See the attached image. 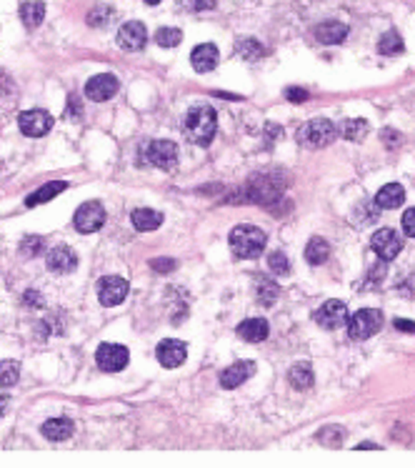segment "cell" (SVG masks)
<instances>
[{
	"mask_svg": "<svg viewBox=\"0 0 415 468\" xmlns=\"http://www.w3.org/2000/svg\"><path fill=\"white\" fill-rule=\"evenodd\" d=\"M183 131L190 143H196V145L210 143L215 131H218V115H215L213 105H208V103L193 105V108L188 110V115H185Z\"/></svg>",
	"mask_w": 415,
	"mask_h": 468,
	"instance_id": "1",
	"label": "cell"
},
{
	"mask_svg": "<svg viewBox=\"0 0 415 468\" xmlns=\"http://www.w3.org/2000/svg\"><path fill=\"white\" fill-rule=\"evenodd\" d=\"M231 248L238 258H258L265 251V233L255 226H235L231 233Z\"/></svg>",
	"mask_w": 415,
	"mask_h": 468,
	"instance_id": "2",
	"label": "cell"
},
{
	"mask_svg": "<svg viewBox=\"0 0 415 468\" xmlns=\"http://www.w3.org/2000/svg\"><path fill=\"white\" fill-rule=\"evenodd\" d=\"M140 158L155 168H163V170H170L178 161V145L173 143V140H150V143H143L140 145Z\"/></svg>",
	"mask_w": 415,
	"mask_h": 468,
	"instance_id": "3",
	"label": "cell"
},
{
	"mask_svg": "<svg viewBox=\"0 0 415 468\" xmlns=\"http://www.w3.org/2000/svg\"><path fill=\"white\" fill-rule=\"evenodd\" d=\"M335 136H338V128L326 118L310 120V123H305V126L298 131V140H300L305 148H326L328 143L335 140Z\"/></svg>",
	"mask_w": 415,
	"mask_h": 468,
	"instance_id": "4",
	"label": "cell"
},
{
	"mask_svg": "<svg viewBox=\"0 0 415 468\" xmlns=\"http://www.w3.org/2000/svg\"><path fill=\"white\" fill-rule=\"evenodd\" d=\"M380 326H383V313L375 308H363L348 319V336L353 341H368L370 336L378 333Z\"/></svg>",
	"mask_w": 415,
	"mask_h": 468,
	"instance_id": "5",
	"label": "cell"
},
{
	"mask_svg": "<svg viewBox=\"0 0 415 468\" xmlns=\"http://www.w3.org/2000/svg\"><path fill=\"white\" fill-rule=\"evenodd\" d=\"M283 183H275L273 175L258 173L248 180L245 186V198H250V203H273L280 198Z\"/></svg>",
	"mask_w": 415,
	"mask_h": 468,
	"instance_id": "6",
	"label": "cell"
},
{
	"mask_svg": "<svg viewBox=\"0 0 415 468\" xmlns=\"http://www.w3.org/2000/svg\"><path fill=\"white\" fill-rule=\"evenodd\" d=\"M73 223H75V228L80 231V233H95V231H101L103 223H105V208H103L98 200H88V203H83L75 210Z\"/></svg>",
	"mask_w": 415,
	"mask_h": 468,
	"instance_id": "7",
	"label": "cell"
},
{
	"mask_svg": "<svg viewBox=\"0 0 415 468\" xmlns=\"http://www.w3.org/2000/svg\"><path fill=\"white\" fill-rule=\"evenodd\" d=\"M95 360H98V366L101 371L105 373H118L128 366V360H131V353L125 346H118V343H103L98 353H95Z\"/></svg>",
	"mask_w": 415,
	"mask_h": 468,
	"instance_id": "8",
	"label": "cell"
},
{
	"mask_svg": "<svg viewBox=\"0 0 415 468\" xmlns=\"http://www.w3.org/2000/svg\"><path fill=\"white\" fill-rule=\"evenodd\" d=\"M370 248H373V253L380 261H393L398 253L403 251V238L393 228H380L370 238Z\"/></svg>",
	"mask_w": 415,
	"mask_h": 468,
	"instance_id": "9",
	"label": "cell"
},
{
	"mask_svg": "<svg viewBox=\"0 0 415 468\" xmlns=\"http://www.w3.org/2000/svg\"><path fill=\"white\" fill-rule=\"evenodd\" d=\"M313 319L321 328H328V330L343 328V326L348 323V306H345L343 300H326V303L315 311Z\"/></svg>",
	"mask_w": 415,
	"mask_h": 468,
	"instance_id": "10",
	"label": "cell"
},
{
	"mask_svg": "<svg viewBox=\"0 0 415 468\" xmlns=\"http://www.w3.org/2000/svg\"><path fill=\"white\" fill-rule=\"evenodd\" d=\"M128 295V281L123 276H105L98 281V298L103 306H120Z\"/></svg>",
	"mask_w": 415,
	"mask_h": 468,
	"instance_id": "11",
	"label": "cell"
},
{
	"mask_svg": "<svg viewBox=\"0 0 415 468\" xmlns=\"http://www.w3.org/2000/svg\"><path fill=\"white\" fill-rule=\"evenodd\" d=\"M18 126L20 133L28 136V138H41V136H45L53 128V118L45 110H28V113H20Z\"/></svg>",
	"mask_w": 415,
	"mask_h": 468,
	"instance_id": "12",
	"label": "cell"
},
{
	"mask_svg": "<svg viewBox=\"0 0 415 468\" xmlns=\"http://www.w3.org/2000/svg\"><path fill=\"white\" fill-rule=\"evenodd\" d=\"M115 93H118V78H115V75H108V73L95 75V78H90L88 83H85V96L93 103L110 101Z\"/></svg>",
	"mask_w": 415,
	"mask_h": 468,
	"instance_id": "13",
	"label": "cell"
},
{
	"mask_svg": "<svg viewBox=\"0 0 415 468\" xmlns=\"http://www.w3.org/2000/svg\"><path fill=\"white\" fill-rule=\"evenodd\" d=\"M148 41V30L140 20H128L118 30V45L123 50H140Z\"/></svg>",
	"mask_w": 415,
	"mask_h": 468,
	"instance_id": "14",
	"label": "cell"
},
{
	"mask_svg": "<svg viewBox=\"0 0 415 468\" xmlns=\"http://www.w3.org/2000/svg\"><path fill=\"white\" fill-rule=\"evenodd\" d=\"M155 356H158V360H161V366L178 368V366H183L185 356H188V349H185V343L178 341V338H168V341H161Z\"/></svg>",
	"mask_w": 415,
	"mask_h": 468,
	"instance_id": "15",
	"label": "cell"
},
{
	"mask_svg": "<svg viewBox=\"0 0 415 468\" xmlns=\"http://www.w3.org/2000/svg\"><path fill=\"white\" fill-rule=\"evenodd\" d=\"M48 268L53 270V273H58V276H68V273H73V270L78 268V256L75 251H71V248L60 246V248H53V251L48 253Z\"/></svg>",
	"mask_w": 415,
	"mask_h": 468,
	"instance_id": "16",
	"label": "cell"
},
{
	"mask_svg": "<svg viewBox=\"0 0 415 468\" xmlns=\"http://www.w3.org/2000/svg\"><path fill=\"white\" fill-rule=\"evenodd\" d=\"M253 373H255L253 360H235L233 366H228L226 371L220 373V383H223V388H238V386L245 383Z\"/></svg>",
	"mask_w": 415,
	"mask_h": 468,
	"instance_id": "17",
	"label": "cell"
},
{
	"mask_svg": "<svg viewBox=\"0 0 415 468\" xmlns=\"http://www.w3.org/2000/svg\"><path fill=\"white\" fill-rule=\"evenodd\" d=\"M218 60H220V53L213 43H203V45H198V48L190 53V63H193V68H196L198 73L215 71Z\"/></svg>",
	"mask_w": 415,
	"mask_h": 468,
	"instance_id": "18",
	"label": "cell"
},
{
	"mask_svg": "<svg viewBox=\"0 0 415 468\" xmlns=\"http://www.w3.org/2000/svg\"><path fill=\"white\" fill-rule=\"evenodd\" d=\"M133 228L140 231V233H150V231H158L163 226V213L158 210H150V208H138L133 210Z\"/></svg>",
	"mask_w": 415,
	"mask_h": 468,
	"instance_id": "19",
	"label": "cell"
},
{
	"mask_svg": "<svg viewBox=\"0 0 415 468\" xmlns=\"http://www.w3.org/2000/svg\"><path fill=\"white\" fill-rule=\"evenodd\" d=\"M315 38L326 43V45H338V43H343L348 38V25L338 23V20H328V23L315 28Z\"/></svg>",
	"mask_w": 415,
	"mask_h": 468,
	"instance_id": "20",
	"label": "cell"
},
{
	"mask_svg": "<svg viewBox=\"0 0 415 468\" xmlns=\"http://www.w3.org/2000/svg\"><path fill=\"white\" fill-rule=\"evenodd\" d=\"M403 200H405V191L400 183H388V186L380 188L378 196H375V205H378V208H388V210L400 208Z\"/></svg>",
	"mask_w": 415,
	"mask_h": 468,
	"instance_id": "21",
	"label": "cell"
},
{
	"mask_svg": "<svg viewBox=\"0 0 415 468\" xmlns=\"http://www.w3.org/2000/svg\"><path fill=\"white\" fill-rule=\"evenodd\" d=\"M268 333H270V328H268V321L263 319H250L238 326V336L248 343H263L268 338Z\"/></svg>",
	"mask_w": 415,
	"mask_h": 468,
	"instance_id": "22",
	"label": "cell"
},
{
	"mask_svg": "<svg viewBox=\"0 0 415 468\" xmlns=\"http://www.w3.org/2000/svg\"><path fill=\"white\" fill-rule=\"evenodd\" d=\"M68 188L66 180H50V183H45V186H41L36 193H30L28 198H25V205L28 208H36V205L41 203H48V200H53L58 193H63Z\"/></svg>",
	"mask_w": 415,
	"mask_h": 468,
	"instance_id": "23",
	"label": "cell"
},
{
	"mask_svg": "<svg viewBox=\"0 0 415 468\" xmlns=\"http://www.w3.org/2000/svg\"><path fill=\"white\" fill-rule=\"evenodd\" d=\"M41 433L48 441H68L73 436V421L68 418H53L45 421L41 428Z\"/></svg>",
	"mask_w": 415,
	"mask_h": 468,
	"instance_id": "24",
	"label": "cell"
},
{
	"mask_svg": "<svg viewBox=\"0 0 415 468\" xmlns=\"http://www.w3.org/2000/svg\"><path fill=\"white\" fill-rule=\"evenodd\" d=\"M45 18V3L43 0H25L20 6V20L25 23V28H38Z\"/></svg>",
	"mask_w": 415,
	"mask_h": 468,
	"instance_id": "25",
	"label": "cell"
},
{
	"mask_svg": "<svg viewBox=\"0 0 415 468\" xmlns=\"http://www.w3.org/2000/svg\"><path fill=\"white\" fill-rule=\"evenodd\" d=\"M328 258H330V246H328V240L310 238L308 246H305V261H308L310 265H323Z\"/></svg>",
	"mask_w": 415,
	"mask_h": 468,
	"instance_id": "26",
	"label": "cell"
},
{
	"mask_svg": "<svg viewBox=\"0 0 415 468\" xmlns=\"http://www.w3.org/2000/svg\"><path fill=\"white\" fill-rule=\"evenodd\" d=\"M278 293H280V288L273 281H268V278H263V276H255V298H258L261 306H273Z\"/></svg>",
	"mask_w": 415,
	"mask_h": 468,
	"instance_id": "27",
	"label": "cell"
},
{
	"mask_svg": "<svg viewBox=\"0 0 415 468\" xmlns=\"http://www.w3.org/2000/svg\"><path fill=\"white\" fill-rule=\"evenodd\" d=\"M288 381L296 390H308L313 386V371H310L308 363H296V366L288 371Z\"/></svg>",
	"mask_w": 415,
	"mask_h": 468,
	"instance_id": "28",
	"label": "cell"
},
{
	"mask_svg": "<svg viewBox=\"0 0 415 468\" xmlns=\"http://www.w3.org/2000/svg\"><path fill=\"white\" fill-rule=\"evenodd\" d=\"M343 136H345V140H353V143L363 140L365 136H368V120H365V118L345 120V123H343Z\"/></svg>",
	"mask_w": 415,
	"mask_h": 468,
	"instance_id": "29",
	"label": "cell"
},
{
	"mask_svg": "<svg viewBox=\"0 0 415 468\" xmlns=\"http://www.w3.org/2000/svg\"><path fill=\"white\" fill-rule=\"evenodd\" d=\"M20 366L18 360H0V388H10L18 383Z\"/></svg>",
	"mask_w": 415,
	"mask_h": 468,
	"instance_id": "30",
	"label": "cell"
},
{
	"mask_svg": "<svg viewBox=\"0 0 415 468\" xmlns=\"http://www.w3.org/2000/svg\"><path fill=\"white\" fill-rule=\"evenodd\" d=\"M238 55L245 60H261L265 55V48L255 38H243V41H238Z\"/></svg>",
	"mask_w": 415,
	"mask_h": 468,
	"instance_id": "31",
	"label": "cell"
},
{
	"mask_svg": "<svg viewBox=\"0 0 415 468\" xmlns=\"http://www.w3.org/2000/svg\"><path fill=\"white\" fill-rule=\"evenodd\" d=\"M403 41H400V36H398L395 30H391V33H386V36H380L378 41V50L383 55H400L403 53Z\"/></svg>",
	"mask_w": 415,
	"mask_h": 468,
	"instance_id": "32",
	"label": "cell"
},
{
	"mask_svg": "<svg viewBox=\"0 0 415 468\" xmlns=\"http://www.w3.org/2000/svg\"><path fill=\"white\" fill-rule=\"evenodd\" d=\"M180 41H183V33L178 28H161L155 33V43L161 48H178Z\"/></svg>",
	"mask_w": 415,
	"mask_h": 468,
	"instance_id": "33",
	"label": "cell"
},
{
	"mask_svg": "<svg viewBox=\"0 0 415 468\" xmlns=\"http://www.w3.org/2000/svg\"><path fill=\"white\" fill-rule=\"evenodd\" d=\"M268 268L273 270L275 276H285V273H291V261L285 258V253L275 251L268 256Z\"/></svg>",
	"mask_w": 415,
	"mask_h": 468,
	"instance_id": "34",
	"label": "cell"
},
{
	"mask_svg": "<svg viewBox=\"0 0 415 468\" xmlns=\"http://www.w3.org/2000/svg\"><path fill=\"white\" fill-rule=\"evenodd\" d=\"M43 248H45V240L41 238V235H28V238L20 243V253L23 256H38V253H43Z\"/></svg>",
	"mask_w": 415,
	"mask_h": 468,
	"instance_id": "35",
	"label": "cell"
},
{
	"mask_svg": "<svg viewBox=\"0 0 415 468\" xmlns=\"http://www.w3.org/2000/svg\"><path fill=\"white\" fill-rule=\"evenodd\" d=\"M80 115H83V101H80L78 96H71V98H68L66 118L68 120H80Z\"/></svg>",
	"mask_w": 415,
	"mask_h": 468,
	"instance_id": "36",
	"label": "cell"
},
{
	"mask_svg": "<svg viewBox=\"0 0 415 468\" xmlns=\"http://www.w3.org/2000/svg\"><path fill=\"white\" fill-rule=\"evenodd\" d=\"M380 140H383L386 148H400V133L391 131V128H383V131H380Z\"/></svg>",
	"mask_w": 415,
	"mask_h": 468,
	"instance_id": "37",
	"label": "cell"
},
{
	"mask_svg": "<svg viewBox=\"0 0 415 468\" xmlns=\"http://www.w3.org/2000/svg\"><path fill=\"white\" fill-rule=\"evenodd\" d=\"M403 233L408 238H415V208H408L403 213Z\"/></svg>",
	"mask_w": 415,
	"mask_h": 468,
	"instance_id": "38",
	"label": "cell"
},
{
	"mask_svg": "<svg viewBox=\"0 0 415 468\" xmlns=\"http://www.w3.org/2000/svg\"><path fill=\"white\" fill-rule=\"evenodd\" d=\"M213 6L215 0H180V8H188V10H208Z\"/></svg>",
	"mask_w": 415,
	"mask_h": 468,
	"instance_id": "39",
	"label": "cell"
},
{
	"mask_svg": "<svg viewBox=\"0 0 415 468\" xmlns=\"http://www.w3.org/2000/svg\"><path fill=\"white\" fill-rule=\"evenodd\" d=\"M285 98L288 101H293V103H305L308 101V90H303V88H285Z\"/></svg>",
	"mask_w": 415,
	"mask_h": 468,
	"instance_id": "40",
	"label": "cell"
},
{
	"mask_svg": "<svg viewBox=\"0 0 415 468\" xmlns=\"http://www.w3.org/2000/svg\"><path fill=\"white\" fill-rule=\"evenodd\" d=\"M150 265H153V270H158V273H168V270L175 268V261L173 258H155Z\"/></svg>",
	"mask_w": 415,
	"mask_h": 468,
	"instance_id": "41",
	"label": "cell"
},
{
	"mask_svg": "<svg viewBox=\"0 0 415 468\" xmlns=\"http://www.w3.org/2000/svg\"><path fill=\"white\" fill-rule=\"evenodd\" d=\"M395 328L403 330V333H415V323H413V321H405V319H398L395 321Z\"/></svg>",
	"mask_w": 415,
	"mask_h": 468,
	"instance_id": "42",
	"label": "cell"
},
{
	"mask_svg": "<svg viewBox=\"0 0 415 468\" xmlns=\"http://www.w3.org/2000/svg\"><path fill=\"white\" fill-rule=\"evenodd\" d=\"M6 414H8V396H3V393H0V418H3Z\"/></svg>",
	"mask_w": 415,
	"mask_h": 468,
	"instance_id": "43",
	"label": "cell"
},
{
	"mask_svg": "<svg viewBox=\"0 0 415 468\" xmlns=\"http://www.w3.org/2000/svg\"><path fill=\"white\" fill-rule=\"evenodd\" d=\"M365 448H378V446H375V444H361V446H358V451H365Z\"/></svg>",
	"mask_w": 415,
	"mask_h": 468,
	"instance_id": "44",
	"label": "cell"
},
{
	"mask_svg": "<svg viewBox=\"0 0 415 468\" xmlns=\"http://www.w3.org/2000/svg\"><path fill=\"white\" fill-rule=\"evenodd\" d=\"M145 3H148V6H158V3H161V0H145Z\"/></svg>",
	"mask_w": 415,
	"mask_h": 468,
	"instance_id": "45",
	"label": "cell"
}]
</instances>
